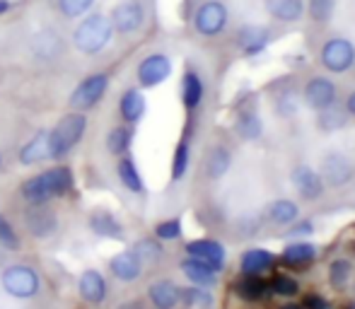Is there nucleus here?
<instances>
[{
	"instance_id": "nucleus-27",
	"label": "nucleus",
	"mask_w": 355,
	"mask_h": 309,
	"mask_svg": "<svg viewBox=\"0 0 355 309\" xmlns=\"http://www.w3.org/2000/svg\"><path fill=\"white\" fill-rule=\"evenodd\" d=\"M89 227L97 237H109V239H121L123 237V227L112 213L102 211V213H94L89 218Z\"/></svg>"
},
{
	"instance_id": "nucleus-42",
	"label": "nucleus",
	"mask_w": 355,
	"mask_h": 309,
	"mask_svg": "<svg viewBox=\"0 0 355 309\" xmlns=\"http://www.w3.org/2000/svg\"><path fill=\"white\" fill-rule=\"evenodd\" d=\"M136 254L141 261H157L159 256H162V247H159L155 239H141V242L136 244Z\"/></svg>"
},
{
	"instance_id": "nucleus-34",
	"label": "nucleus",
	"mask_w": 355,
	"mask_h": 309,
	"mask_svg": "<svg viewBox=\"0 0 355 309\" xmlns=\"http://www.w3.org/2000/svg\"><path fill=\"white\" fill-rule=\"evenodd\" d=\"M189 162H191V148H189V141H182L177 148H174V157H172V179L174 182L187 177Z\"/></svg>"
},
{
	"instance_id": "nucleus-11",
	"label": "nucleus",
	"mask_w": 355,
	"mask_h": 309,
	"mask_svg": "<svg viewBox=\"0 0 355 309\" xmlns=\"http://www.w3.org/2000/svg\"><path fill=\"white\" fill-rule=\"evenodd\" d=\"M138 82L141 87H157V85L167 82L172 76V58L167 53H150L138 63Z\"/></svg>"
},
{
	"instance_id": "nucleus-32",
	"label": "nucleus",
	"mask_w": 355,
	"mask_h": 309,
	"mask_svg": "<svg viewBox=\"0 0 355 309\" xmlns=\"http://www.w3.org/2000/svg\"><path fill=\"white\" fill-rule=\"evenodd\" d=\"M319 114V121H317V126L322 128L324 133H334V131H338V128H343L348 123V112L346 109H341L338 104H334V107H329V109H322V112H317Z\"/></svg>"
},
{
	"instance_id": "nucleus-36",
	"label": "nucleus",
	"mask_w": 355,
	"mask_h": 309,
	"mask_svg": "<svg viewBox=\"0 0 355 309\" xmlns=\"http://www.w3.org/2000/svg\"><path fill=\"white\" fill-rule=\"evenodd\" d=\"M179 300L191 309H206L213 305V297L208 295V290H201V285L187 288V290H179Z\"/></svg>"
},
{
	"instance_id": "nucleus-31",
	"label": "nucleus",
	"mask_w": 355,
	"mask_h": 309,
	"mask_svg": "<svg viewBox=\"0 0 355 309\" xmlns=\"http://www.w3.org/2000/svg\"><path fill=\"white\" fill-rule=\"evenodd\" d=\"M230 164H232V154H230L227 148L223 145H215L211 152H208V159H206V172L211 179H220L227 174Z\"/></svg>"
},
{
	"instance_id": "nucleus-45",
	"label": "nucleus",
	"mask_w": 355,
	"mask_h": 309,
	"mask_svg": "<svg viewBox=\"0 0 355 309\" xmlns=\"http://www.w3.org/2000/svg\"><path fill=\"white\" fill-rule=\"evenodd\" d=\"M302 309H329V302L322 295H307L302 300Z\"/></svg>"
},
{
	"instance_id": "nucleus-7",
	"label": "nucleus",
	"mask_w": 355,
	"mask_h": 309,
	"mask_svg": "<svg viewBox=\"0 0 355 309\" xmlns=\"http://www.w3.org/2000/svg\"><path fill=\"white\" fill-rule=\"evenodd\" d=\"M3 288L8 295L17 297V300H29L39 292V276L34 268L29 266H10L3 271Z\"/></svg>"
},
{
	"instance_id": "nucleus-14",
	"label": "nucleus",
	"mask_w": 355,
	"mask_h": 309,
	"mask_svg": "<svg viewBox=\"0 0 355 309\" xmlns=\"http://www.w3.org/2000/svg\"><path fill=\"white\" fill-rule=\"evenodd\" d=\"M263 12L281 24H297L304 19V0H263Z\"/></svg>"
},
{
	"instance_id": "nucleus-20",
	"label": "nucleus",
	"mask_w": 355,
	"mask_h": 309,
	"mask_svg": "<svg viewBox=\"0 0 355 309\" xmlns=\"http://www.w3.org/2000/svg\"><path fill=\"white\" fill-rule=\"evenodd\" d=\"M182 273L193 283V285H201V288H211L218 283V271L208 263L198 261V258H187L182 261Z\"/></svg>"
},
{
	"instance_id": "nucleus-10",
	"label": "nucleus",
	"mask_w": 355,
	"mask_h": 309,
	"mask_svg": "<svg viewBox=\"0 0 355 309\" xmlns=\"http://www.w3.org/2000/svg\"><path fill=\"white\" fill-rule=\"evenodd\" d=\"M107 87H109V76H107V73H92V76H87L83 82L78 85V87L73 89V94H71L73 109H80V112H85V109H92L94 104L104 97Z\"/></svg>"
},
{
	"instance_id": "nucleus-15",
	"label": "nucleus",
	"mask_w": 355,
	"mask_h": 309,
	"mask_svg": "<svg viewBox=\"0 0 355 309\" xmlns=\"http://www.w3.org/2000/svg\"><path fill=\"white\" fill-rule=\"evenodd\" d=\"M187 251L191 258H198V261L208 263V266H213L215 271H220V268L225 266V258H227L225 247L218 242H213V239H193V242L187 244Z\"/></svg>"
},
{
	"instance_id": "nucleus-40",
	"label": "nucleus",
	"mask_w": 355,
	"mask_h": 309,
	"mask_svg": "<svg viewBox=\"0 0 355 309\" xmlns=\"http://www.w3.org/2000/svg\"><path fill=\"white\" fill-rule=\"evenodd\" d=\"M297 104H300L297 94H295L293 89H285V92L278 94V99H276V112L281 114V116L290 118L297 114Z\"/></svg>"
},
{
	"instance_id": "nucleus-21",
	"label": "nucleus",
	"mask_w": 355,
	"mask_h": 309,
	"mask_svg": "<svg viewBox=\"0 0 355 309\" xmlns=\"http://www.w3.org/2000/svg\"><path fill=\"white\" fill-rule=\"evenodd\" d=\"M203 94H206V87H203V80L196 71H187L182 78V104L193 112L198 104L203 102Z\"/></svg>"
},
{
	"instance_id": "nucleus-2",
	"label": "nucleus",
	"mask_w": 355,
	"mask_h": 309,
	"mask_svg": "<svg viewBox=\"0 0 355 309\" xmlns=\"http://www.w3.org/2000/svg\"><path fill=\"white\" fill-rule=\"evenodd\" d=\"M112 37H114L112 19L104 17V15H99V12H94V15H87V17L75 27L73 44L80 53L94 56V53L104 51V48L109 46Z\"/></svg>"
},
{
	"instance_id": "nucleus-50",
	"label": "nucleus",
	"mask_w": 355,
	"mask_h": 309,
	"mask_svg": "<svg viewBox=\"0 0 355 309\" xmlns=\"http://www.w3.org/2000/svg\"><path fill=\"white\" fill-rule=\"evenodd\" d=\"M0 162H3V154H0Z\"/></svg>"
},
{
	"instance_id": "nucleus-43",
	"label": "nucleus",
	"mask_w": 355,
	"mask_h": 309,
	"mask_svg": "<svg viewBox=\"0 0 355 309\" xmlns=\"http://www.w3.org/2000/svg\"><path fill=\"white\" fill-rule=\"evenodd\" d=\"M0 247L3 249H17L19 247L17 232L12 230V225H10L3 215H0Z\"/></svg>"
},
{
	"instance_id": "nucleus-17",
	"label": "nucleus",
	"mask_w": 355,
	"mask_h": 309,
	"mask_svg": "<svg viewBox=\"0 0 355 309\" xmlns=\"http://www.w3.org/2000/svg\"><path fill=\"white\" fill-rule=\"evenodd\" d=\"M109 268H112V273L119 281L131 283V281H136V278H141L143 261L138 258L136 251H121L109 261Z\"/></svg>"
},
{
	"instance_id": "nucleus-46",
	"label": "nucleus",
	"mask_w": 355,
	"mask_h": 309,
	"mask_svg": "<svg viewBox=\"0 0 355 309\" xmlns=\"http://www.w3.org/2000/svg\"><path fill=\"white\" fill-rule=\"evenodd\" d=\"M348 112V116L351 118H355V89L351 94H348V99H346V107H343Z\"/></svg>"
},
{
	"instance_id": "nucleus-6",
	"label": "nucleus",
	"mask_w": 355,
	"mask_h": 309,
	"mask_svg": "<svg viewBox=\"0 0 355 309\" xmlns=\"http://www.w3.org/2000/svg\"><path fill=\"white\" fill-rule=\"evenodd\" d=\"M319 177H322L324 184H329V186H334V188L348 186L355 177V164L348 154L331 150L322 157V164H319Z\"/></svg>"
},
{
	"instance_id": "nucleus-19",
	"label": "nucleus",
	"mask_w": 355,
	"mask_h": 309,
	"mask_svg": "<svg viewBox=\"0 0 355 309\" xmlns=\"http://www.w3.org/2000/svg\"><path fill=\"white\" fill-rule=\"evenodd\" d=\"M46 157H51V150H49V131H39L17 154L19 164H24V167H32V164L42 162Z\"/></svg>"
},
{
	"instance_id": "nucleus-30",
	"label": "nucleus",
	"mask_w": 355,
	"mask_h": 309,
	"mask_svg": "<svg viewBox=\"0 0 355 309\" xmlns=\"http://www.w3.org/2000/svg\"><path fill=\"white\" fill-rule=\"evenodd\" d=\"M234 131L242 141H259L263 133V123L257 116V112H242L234 121Z\"/></svg>"
},
{
	"instance_id": "nucleus-13",
	"label": "nucleus",
	"mask_w": 355,
	"mask_h": 309,
	"mask_svg": "<svg viewBox=\"0 0 355 309\" xmlns=\"http://www.w3.org/2000/svg\"><path fill=\"white\" fill-rule=\"evenodd\" d=\"M290 182H293L295 191L300 193L302 201H319L324 196V186H327L317 169L309 167V164H297L290 174Z\"/></svg>"
},
{
	"instance_id": "nucleus-9",
	"label": "nucleus",
	"mask_w": 355,
	"mask_h": 309,
	"mask_svg": "<svg viewBox=\"0 0 355 309\" xmlns=\"http://www.w3.org/2000/svg\"><path fill=\"white\" fill-rule=\"evenodd\" d=\"M234 44L247 58H257L271 44V29L263 27V24H242L234 32Z\"/></svg>"
},
{
	"instance_id": "nucleus-8",
	"label": "nucleus",
	"mask_w": 355,
	"mask_h": 309,
	"mask_svg": "<svg viewBox=\"0 0 355 309\" xmlns=\"http://www.w3.org/2000/svg\"><path fill=\"white\" fill-rule=\"evenodd\" d=\"M302 102L307 104L312 112H322L338 102V87L331 78L327 76H314L304 82L302 87Z\"/></svg>"
},
{
	"instance_id": "nucleus-22",
	"label": "nucleus",
	"mask_w": 355,
	"mask_h": 309,
	"mask_svg": "<svg viewBox=\"0 0 355 309\" xmlns=\"http://www.w3.org/2000/svg\"><path fill=\"white\" fill-rule=\"evenodd\" d=\"M179 290L182 288H177L172 281H157L148 288V295L157 309H174L179 302Z\"/></svg>"
},
{
	"instance_id": "nucleus-25",
	"label": "nucleus",
	"mask_w": 355,
	"mask_h": 309,
	"mask_svg": "<svg viewBox=\"0 0 355 309\" xmlns=\"http://www.w3.org/2000/svg\"><path fill=\"white\" fill-rule=\"evenodd\" d=\"M273 261L276 258H273V254L268 249H249L239 258V266H242V273H247V276H259L261 271L271 268Z\"/></svg>"
},
{
	"instance_id": "nucleus-12",
	"label": "nucleus",
	"mask_w": 355,
	"mask_h": 309,
	"mask_svg": "<svg viewBox=\"0 0 355 309\" xmlns=\"http://www.w3.org/2000/svg\"><path fill=\"white\" fill-rule=\"evenodd\" d=\"M112 27L119 34H133L143 27L145 22V8L138 0H123V3L114 5L112 10Z\"/></svg>"
},
{
	"instance_id": "nucleus-48",
	"label": "nucleus",
	"mask_w": 355,
	"mask_h": 309,
	"mask_svg": "<svg viewBox=\"0 0 355 309\" xmlns=\"http://www.w3.org/2000/svg\"><path fill=\"white\" fill-rule=\"evenodd\" d=\"M10 10V0H0V15H5Z\"/></svg>"
},
{
	"instance_id": "nucleus-24",
	"label": "nucleus",
	"mask_w": 355,
	"mask_h": 309,
	"mask_svg": "<svg viewBox=\"0 0 355 309\" xmlns=\"http://www.w3.org/2000/svg\"><path fill=\"white\" fill-rule=\"evenodd\" d=\"M266 215L273 225L288 227L300 218V206L295 201H290V198H278V201H273L271 206H268Z\"/></svg>"
},
{
	"instance_id": "nucleus-47",
	"label": "nucleus",
	"mask_w": 355,
	"mask_h": 309,
	"mask_svg": "<svg viewBox=\"0 0 355 309\" xmlns=\"http://www.w3.org/2000/svg\"><path fill=\"white\" fill-rule=\"evenodd\" d=\"M119 309H143V305L138 300H131V302H123V305L119 307Z\"/></svg>"
},
{
	"instance_id": "nucleus-4",
	"label": "nucleus",
	"mask_w": 355,
	"mask_h": 309,
	"mask_svg": "<svg viewBox=\"0 0 355 309\" xmlns=\"http://www.w3.org/2000/svg\"><path fill=\"white\" fill-rule=\"evenodd\" d=\"M319 66L331 76H343L355 68V44L346 37H331L319 48Z\"/></svg>"
},
{
	"instance_id": "nucleus-35",
	"label": "nucleus",
	"mask_w": 355,
	"mask_h": 309,
	"mask_svg": "<svg viewBox=\"0 0 355 309\" xmlns=\"http://www.w3.org/2000/svg\"><path fill=\"white\" fill-rule=\"evenodd\" d=\"M131 141H133V131L126 126H119V128H112L107 138V148L112 154H126L128 148H131Z\"/></svg>"
},
{
	"instance_id": "nucleus-39",
	"label": "nucleus",
	"mask_w": 355,
	"mask_h": 309,
	"mask_svg": "<svg viewBox=\"0 0 355 309\" xmlns=\"http://www.w3.org/2000/svg\"><path fill=\"white\" fill-rule=\"evenodd\" d=\"M271 290L281 297H295L300 292V283L295 281V278L285 276V273H278V276L271 281Z\"/></svg>"
},
{
	"instance_id": "nucleus-18",
	"label": "nucleus",
	"mask_w": 355,
	"mask_h": 309,
	"mask_svg": "<svg viewBox=\"0 0 355 309\" xmlns=\"http://www.w3.org/2000/svg\"><path fill=\"white\" fill-rule=\"evenodd\" d=\"M119 112H121L126 123H138L148 112V102H145L143 92L138 87H131L123 92L121 102H119Z\"/></svg>"
},
{
	"instance_id": "nucleus-49",
	"label": "nucleus",
	"mask_w": 355,
	"mask_h": 309,
	"mask_svg": "<svg viewBox=\"0 0 355 309\" xmlns=\"http://www.w3.org/2000/svg\"><path fill=\"white\" fill-rule=\"evenodd\" d=\"M281 309H302V305H283Z\"/></svg>"
},
{
	"instance_id": "nucleus-28",
	"label": "nucleus",
	"mask_w": 355,
	"mask_h": 309,
	"mask_svg": "<svg viewBox=\"0 0 355 309\" xmlns=\"http://www.w3.org/2000/svg\"><path fill=\"white\" fill-rule=\"evenodd\" d=\"M336 3L338 0H304V17H309L312 24H324L331 22L334 12H336Z\"/></svg>"
},
{
	"instance_id": "nucleus-16",
	"label": "nucleus",
	"mask_w": 355,
	"mask_h": 309,
	"mask_svg": "<svg viewBox=\"0 0 355 309\" xmlns=\"http://www.w3.org/2000/svg\"><path fill=\"white\" fill-rule=\"evenodd\" d=\"M80 295H83V300H87L89 305H102L104 300H107V281H104V276L99 271H85L83 276H80Z\"/></svg>"
},
{
	"instance_id": "nucleus-38",
	"label": "nucleus",
	"mask_w": 355,
	"mask_h": 309,
	"mask_svg": "<svg viewBox=\"0 0 355 309\" xmlns=\"http://www.w3.org/2000/svg\"><path fill=\"white\" fill-rule=\"evenodd\" d=\"M92 5H94V0H58V10H61V15L68 19H78V17H83V15H87Z\"/></svg>"
},
{
	"instance_id": "nucleus-26",
	"label": "nucleus",
	"mask_w": 355,
	"mask_h": 309,
	"mask_svg": "<svg viewBox=\"0 0 355 309\" xmlns=\"http://www.w3.org/2000/svg\"><path fill=\"white\" fill-rule=\"evenodd\" d=\"M27 227L34 237H49V234L56 230V218H53L51 211L42 208V203H39V208H32L27 213Z\"/></svg>"
},
{
	"instance_id": "nucleus-3",
	"label": "nucleus",
	"mask_w": 355,
	"mask_h": 309,
	"mask_svg": "<svg viewBox=\"0 0 355 309\" xmlns=\"http://www.w3.org/2000/svg\"><path fill=\"white\" fill-rule=\"evenodd\" d=\"M85 128H87V116L83 112H73L66 114L56 126L49 131V150H51V157H63L83 141Z\"/></svg>"
},
{
	"instance_id": "nucleus-33",
	"label": "nucleus",
	"mask_w": 355,
	"mask_h": 309,
	"mask_svg": "<svg viewBox=\"0 0 355 309\" xmlns=\"http://www.w3.org/2000/svg\"><path fill=\"white\" fill-rule=\"evenodd\" d=\"M119 179H121V184L128 188V191L133 193H141L143 191V179H141V172H138L136 162H133L131 157H121L119 159Z\"/></svg>"
},
{
	"instance_id": "nucleus-37",
	"label": "nucleus",
	"mask_w": 355,
	"mask_h": 309,
	"mask_svg": "<svg viewBox=\"0 0 355 309\" xmlns=\"http://www.w3.org/2000/svg\"><path fill=\"white\" fill-rule=\"evenodd\" d=\"M351 276H353V266L346 258H338V261H334L331 268H329V283H331L334 288H343L351 281Z\"/></svg>"
},
{
	"instance_id": "nucleus-29",
	"label": "nucleus",
	"mask_w": 355,
	"mask_h": 309,
	"mask_svg": "<svg viewBox=\"0 0 355 309\" xmlns=\"http://www.w3.org/2000/svg\"><path fill=\"white\" fill-rule=\"evenodd\" d=\"M234 290H237V295L242 297V300L259 302L263 295H266L268 283L263 281V278H259V276H247V273H244V276L237 281V285H234Z\"/></svg>"
},
{
	"instance_id": "nucleus-44",
	"label": "nucleus",
	"mask_w": 355,
	"mask_h": 309,
	"mask_svg": "<svg viewBox=\"0 0 355 309\" xmlns=\"http://www.w3.org/2000/svg\"><path fill=\"white\" fill-rule=\"evenodd\" d=\"M312 232H314V225L309 220H302V222L295 220L293 227H290L285 234H288V237H304V234H312Z\"/></svg>"
},
{
	"instance_id": "nucleus-5",
	"label": "nucleus",
	"mask_w": 355,
	"mask_h": 309,
	"mask_svg": "<svg viewBox=\"0 0 355 309\" xmlns=\"http://www.w3.org/2000/svg\"><path fill=\"white\" fill-rule=\"evenodd\" d=\"M230 24V8L225 0H203L193 12V29L201 37L213 39L227 29Z\"/></svg>"
},
{
	"instance_id": "nucleus-41",
	"label": "nucleus",
	"mask_w": 355,
	"mask_h": 309,
	"mask_svg": "<svg viewBox=\"0 0 355 309\" xmlns=\"http://www.w3.org/2000/svg\"><path fill=\"white\" fill-rule=\"evenodd\" d=\"M155 237L162 239V242H174V239L182 237V220L172 218V220H164L155 227Z\"/></svg>"
},
{
	"instance_id": "nucleus-1",
	"label": "nucleus",
	"mask_w": 355,
	"mask_h": 309,
	"mask_svg": "<svg viewBox=\"0 0 355 309\" xmlns=\"http://www.w3.org/2000/svg\"><path fill=\"white\" fill-rule=\"evenodd\" d=\"M73 188V172L68 167H53L49 172L39 174L34 179H27L22 184V196L29 203L39 206V203H46L53 196H63Z\"/></svg>"
},
{
	"instance_id": "nucleus-23",
	"label": "nucleus",
	"mask_w": 355,
	"mask_h": 309,
	"mask_svg": "<svg viewBox=\"0 0 355 309\" xmlns=\"http://www.w3.org/2000/svg\"><path fill=\"white\" fill-rule=\"evenodd\" d=\"M317 258V247L309 242H295V244H288L283 249V256L281 261L285 266H293V268H302L307 263H312Z\"/></svg>"
}]
</instances>
